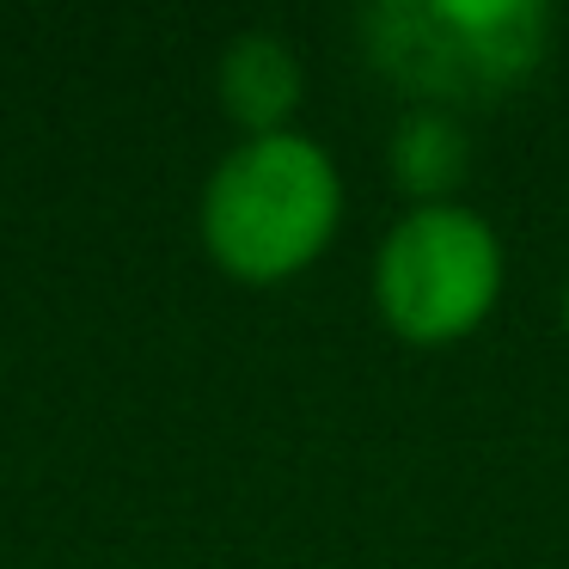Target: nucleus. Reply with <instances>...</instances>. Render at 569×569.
Wrapping results in <instances>:
<instances>
[{
    "label": "nucleus",
    "instance_id": "nucleus-6",
    "mask_svg": "<svg viewBox=\"0 0 569 569\" xmlns=\"http://www.w3.org/2000/svg\"><path fill=\"white\" fill-rule=\"evenodd\" d=\"M563 331H569V282H563Z\"/></svg>",
    "mask_w": 569,
    "mask_h": 569
},
{
    "label": "nucleus",
    "instance_id": "nucleus-3",
    "mask_svg": "<svg viewBox=\"0 0 569 569\" xmlns=\"http://www.w3.org/2000/svg\"><path fill=\"white\" fill-rule=\"evenodd\" d=\"M502 233L471 202H422L386 227L373 251V307L398 343L447 349L502 300Z\"/></svg>",
    "mask_w": 569,
    "mask_h": 569
},
{
    "label": "nucleus",
    "instance_id": "nucleus-2",
    "mask_svg": "<svg viewBox=\"0 0 569 569\" xmlns=\"http://www.w3.org/2000/svg\"><path fill=\"white\" fill-rule=\"evenodd\" d=\"M361 62L435 111L520 92L551 50L545 0H373L356 13Z\"/></svg>",
    "mask_w": 569,
    "mask_h": 569
},
{
    "label": "nucleus",
    "instance_id": "nucleus-5",
    "mask_svg": "<svg viewBox=\"0 0 569 569\" xmlns=\"http://www.w3.org/2000/svg\"><path fill=\"white\" fill-rule=\"evenodd\" d=\"M386 160H392V184L410 197V209H422V202H453L466 172H471V136L453 111L410 104L392 129Z\"/></svg>",
    "mask_w": 569,
    "mask_h": 569
},
{
    "label": "nucleus",
    "instance_id": "nucleus-4",
    "mask_svg": "<svg viewBox=\"0 0 569 569\" xmlns=\"http://www.w3.org/2000/svg\"><path fill=\"white\" fill-rule=\"evenodd\" d=\"M214 99L239 136H276L295 129V111L307 99V68L282 31H239L214 62Z\"/></svg>",
    "mask_w": 569,
    "mask_h": 569
},
{
    "label": "nucleus",
    "instance_id": "nucleus-1",
    "mask_svg": "<svg viewBox=\"0 0 569 569\" xmlns=\"http://www.w3.org/2000/svg\"><path fill=\"white\" fill-rule=\"evenodd\" d=\"M343 227V172L300 129L239 136L197 197V239L221 276L276 288L312 270Z\"/></svg>",
    "mask_w": 569,
    "mask_h": 569
}]
</instances>
